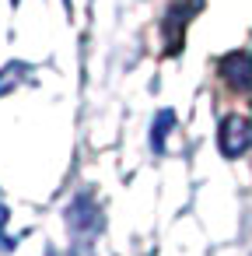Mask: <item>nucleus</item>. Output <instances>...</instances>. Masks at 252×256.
I'll use <instances>...</instances> for the list:
<instances>
[{"label": "nucleus", "instance_id": "nucleus-1", "mask_svg": "<svg viewBox=\"0 0 252 256\" xmlns=\"http://www.w3.org/2000/svg\"><path fill=\"white\" fill-rule=\"evenodd\" d=\"M217 148L224 158H242L249 148H252V123L245 116H224L221 120V130H217Z\"/></svg>", "mask_w": 252, "mask_h": 256}, {"label": "nucleus", "instance_id": "nucleus-2", "mask_svg": "<svg viewBox=\"0 0 252 256\" xmlns=\"http://www.w3.org/2000/svg\"><path fill=\"white\" fill-rule=\"evenodd\" d=\"M221 78L235 92H252V56L249 53H228L221 60Z\"/></svg>", "mask_w": 252, "mask_h": 256}, {"label": "nucleus", "instance_id": "nucleus-3", "mask_svg": "<svg viewBox=\"0 0 252 256\" xmlns=\"http://www.w3.org/2000/svg\"><path fill=\"white\" fill-rule=\"evenodd\" d=\"M67 221H70V228H74V232H98V221H102V214H98L95 200H91L88 193H81V196L70 204V210H67Z\"/></svg>", "mask_w": 252, "mask_h": 256}, {"label": "nucleus", "instance_id": "nucleus-4", "mask_svg": "<svg viewBox=\"0 0 252 256\" xmlns=\"http://www.w3.org/2000/svg\"><path fill=\"white\" fill-rule=\"evenodd\" d=\"M172 126H175V112H172V109H161L158 120H154V126H151V148H154V151L165 148V137H168Z\"/></svg>", "mask_w": 252, "mask_h": 256}, {"label": "nucleus", "instance_id": "nucleus-5", "mask_svg": "<svg viewBox=\"0 0 252 256\" xmlns=\"http://www.w3.org/2000/svg\"><path fill=\"white\" fill-rule=\"evenodd\" d=\"M28 74H32V70H28L25 64H18V60H14V64H7L4 70H0V95H7V92L18 84V81H11V78H28Z\"/></svg>", "mask_w": 252, "mask_h": 256}, {"label": "nucleus", "instance_id": "nucleus-6", "mask_svg": "<svg viewBox=\"0 0 252 256\" xmlns=\"http://www.w3.org/2000/svg\"><path fill=\"white\" fill-rule=\"evenodd\" d=\"M14 238H7V207L0 204V249H11Z\"/></svg>", "mask_w": 252, "mask_h": 256}, {"label": "nucleus", "instance_id": "nucleus-7", "mask_svg": "<svg viewBox=\"0 0 252 256\" xmlns=\"http://www.w3.org/2000/svg\"><path fill=\"white\" fill-rule=\"evenodd\" d=\"M63 8H67V11H70V0H63Z\"/></svg>", "mask_w": 252, "mask_h": 256}, {"label": "nucleus", "instance_id": "nucleus-8", "mask_svg": "<svg viewBox=\"0 0 252 256\" xmlns=\"http://www.w3.org/2000/svg\"><path fill=\"white\" fill-rule=\"evenodd\" d=\"M11 4H18V0H11Z\"/></svg>", "mask_w": 252, "mask_h": 256}]
</instances>
